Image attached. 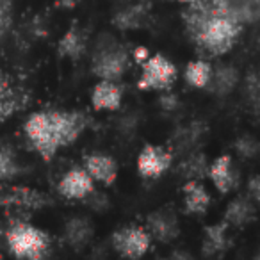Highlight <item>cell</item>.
Segmentation results:
<instances>
[{"instance_id":"1","label":"cell","mask_w":260,"mask_h":260,"mask_svg":"<svg viewBox=\"0 0 260 260\" xmlns=\"http://www.w3.org/2000/svg\"><path fill=\"white\" fill-rule=\"evenodd\" d=\"M86 128V116L70 111L34 112L25 121V134L43 159H52L59 148L70 146Z\"/></svg>"},{"instance_id":"2","label":"cell","mask_w":260,"mask_h":260,"mask_svg":"<svg viewBox=\"0 0 260 260\" xmlns=\"http://www.w3.org/2000/svg\"><path fill=\"white\" fill-rule=\"evenodd\" d=\"M187 22L192 38L210 55H223L232 50L241 34V22L216 2L205 4V0H198L191 4Z\"/></svg>"},{"instance_id":"3","label":"cell","mask_w":260,"mask_h":260,"mask_svg":"<svg viewBox=\"0 0 260 260\" xmlns=\"http://www.w3.org/2000/svg\"><path fill=\"white\" fill-rule=\"evenodd\" d=\"M128 52L111 36H102L93 55V73L102 80H118L128 68Z\"/></svg>"},{"instance_id":"4","label":"cell","mask_w":260,"mask_h":260,"mask_svg":"<svg viewBox=\"0 0 260 260\" xmlns=\"http://www.w3.org/2000/svg\"><path fill=\"white\" fill-rule=\"evenodd\" d=\"M9 249L18 258L40 260L48 255L50 239L40 228L27 223H16L8 232Z\"/></svg>"},{"instance_id":"5","label":"cell","mask_w":260,"mask_h":260,"mask_svg":"<svg viewBox=\"0 0 260 260\" xmlns=\"http://www.w3.org/2000/svg\"><path fill=\"white\" fill-rule=\"evenodd\" d=\"M177 79V68L162 55H153L145 59L143 73L139 79L141 89H170Z\"/></svg>"},{"instance_id":"6","label":"cell","mask_w":260,"mask_h":260,"mask_svg":"<svg viewBox=\"0 0 260 260\" xmlns=\"http://www.w3.org/2000/svg\"><path fill=\"white\" fill-rule=\"evenodd\" d=\"M150 234L146 228L126 226L112 235V246L121 256L126 258H141L150 249Z\"/></svg>"},{"instance_id":"7","label":"cell","mask_w":260,"mask_h":260,"mask_svg":"<svg viewBox=\"0 0 260 260\" xmlns=\"http://www.w3.org/2000/svg\"><path fill=\"white\" fill-rule=\"evenodd\" d=\"M29 102V94L22 86L9 77V73L0 72V123L20 112Z\"/></svg>"},{"instance_id":"8","label":"cell","mask_w":260,"mask_h":260,"mask_svg":"<svg viewBox=\"0 0 260 260\" xmlns=\"http://www.w3.org/2000/svg\"><path fill=\"white\" fill-rule=\"evenodd\" d=\"M146 232L155 241L171 242L178 237L180 226H178V219L175 216V212H171L170 209H162L148 216V219H146Z\"/></svg>"},{"instance_id":"9","label":"cell","mask_w":260,"mask_h":260,"mask_svg":"<svg viewBox=\"0 0 260 260\" xmlns=\"http://www.w3.org/2000/svg\"><path fill=\"white\" fill-rule=\"evenodd\" d=\"M171 166V153L166 152L160 146H146L138 157V170L143 177L155 178L160 177L164 171H168Z\"/></svg>"},{"instance_id":"10","label":"cell","mask_w":260,"mask_h":260,"mask_svg":"<svg viewBox=\"0 0 260 260\" xmlns=\"http://www.w3.org/2000/svg\"><path fill=\"white\" fill-rule=\"evenodd\" d=\"M47 202L48 198L29 187H2L0 185V205L4 207L34 210L47 205Z\"/></svg>"},{"instance_id":"11","label":"cell","mask_w":260,"mask_h":260,"mask_svg":"<svg viewBox=\"0 0 260 260\" xmlns=\"http://www.w3.org/2000/svg\"><path fill=\"white\" fill-rule=\"evenodd\" d=\"M59 191L68 200H84L94 191L93 178L87 175L84 168H73L62 177Z\"/></svg>"},{"instance_id":"12","label":"cell","mask_w":260,"mask_h":260,"mask_svg":"<svg viewBox=\"0 0 260 260\" xmlns=\"http://www.w3.org/2000/svg\"><path fill=\"white\" fill-rule=\"evenodd\" d=\"M84 170L87 171L93 182H100L104 185H112L118 177V166L114 159L104 153H91L84 159Z\"/></svg>"},{"instance_id":"13","label":"cell","mask_w":260,"mask_h":260,"mask_svg":"<svg viewBox=\"0 0 260 260\" xmlns=\"http://www.w3.org/2000/svg\"><path fill=\"white\" fill-rule=\"evenodd\" d=\"M123 89L116 80H102L94 86L91 104L96 111H116L121 105Z\"/></svg>"},{"instance_id":"14","label":"cell","mask_w":260,"mask_h":260,"mask_svg":"<svg viewBox=\"0 0 260 260\" xmlns=\"http://www.w3.org/2000/svg\"><path fill=\"white\" fill-rule=\"evenodd\" d=\"M209 177L219 192H223V194L224 192H230L237 185L239 180L237 171H235L234 164H232V157L223 155L214 160V164L209 168Z\"/></svg>"},{"instance_id":"15","label":"cell","mask_w":260,"mask_h":260,"mask_svg":"<svg viewBox=\"0 0 260 260\" xmlns=\"http://www.w3.org/2000/svg\"><path fill=\"white\" fill-rule=\"evenodd\" d=\"M184 205L187 214H203L210 205V194L198 180H187L184 187Z\"/></svg>"},{"instance_id":"16","label":"cell","mask_w":260,"mask_h":260,"mask_svg":"<svg viewBox=\"0 0 260 260\" xmlns=\"http://www.w3.org/2000/svg\"><path fill=\"white\" fill-rule=\"evenodd\" d=\"M93 237V224L86 217H73L64 226V241L72 248H84Z\"/></svg>"},{"instance_id":"17","label":"cell","mask_w":260,"mask_h":260,"mask_svg":"<svg viewBox=\"0 0 260 260\" xmlns=\"http://www.w3.org/2000/svg\"><path fill=\"white\" fill-rule=\"evenodd\" d=\"M255 217V202L249 196L246 198H237L228 205L224 212V223L234 224V226H244L251 223Z\"/></svg>"},{"instance_id":"18","label":"cell","mask_w":260,"mask_h":260,"mask_svg":"<svg viewBox=\"0 0 260 260\" xmlns=\"http://www.w3.org/2000/svg\"><path fill=\"white\" fill-rule=\"evenodd\" d=\"M239 82V72L234 68V66L228 64H221L219 68H216V72H212L210 75V80L207 86L212 87V91L219 96H224V94L232 93L235 89Z\"/></svg>"},{"instance_id":"19","label":"cell","mask_w":260,"mask_h":260,"mask_svg":"<svg viewBox=\"0 0 260 260\" xmlns=\"http://www.w3.org/2000/svg\"><path fill=\"white\" fill-rule=\"evenodd\" d=\"M214 2L241 23L251 22L256 18L258 0H214Z\"/></svg>"},{"instance_id":"20","label":"cell","mask_w":260,"mask_h":260,"mask_svg":"<svg viewBox=\"0 0 260 260\" xmlns=\"http://www.w3.org/2000/svg\"><path fill=\"white\" fill-rule=\"evenodd\" d=\"M226 228H228L226 223L207 226L205 239H203V253H205L207 256H217L226 249V246H228Z\"/></svg>"},{"instance_id":"21","label":"cell","mask_w":260,"mask_h":260,"mask_svg":"<svg viewBox=\"0 0 260 260\" xmlns=\"http://www.w3.org/2000/svg\"><path fill=\"white\" fill-rule=\"evenodd\" d=\"M86 52V36L79 27H72L59 41V54L70 59H80Z\"/></svg>"},{"instance_id":"22","label":"cell","mask_w":260,"mask_h":260,"mask_svg":"<svg viewBox=\"0 0 260 260\" xmlns=\"http://www.w3.org/2000/svg\"><path fill=\"white\" fill-rule=\"evenodd\" d=\"M178 173L184 180H200L209 173V166L203 153H191L185 160H182Z\"/></svg>"},{"instance_id":"23","label":"cell","mask_w":260,"mask_h":260,"mask_svg":"<svg viewBox=\"0 0 260 260\" xmlns=\"http://www.w3.org/2000/svg\"><path fill=\"white\" fill-rule=\"evenodd\" d=\"M146 20V9L145 6H132V8L123 9L114 18V25L121 30L139 29Z\"/></svg>"},{"instance_id":"24","label":"cell","mask_w":260,"mask_h":260,"mask_svg":"<svg viewBox=\"0 0 260 260\" xmlns=\"http://www.w3.org/2000/svg\"><path fill=\"white\" fill-rule=\"evenodd\" d=\"M212 75V66L207 61H194L185 68V82L192 87H207Z\"/></svg>"},{"instance_id":"25","label":"cell","mask_w":260,"mask_h":260,"mask_svg":"<svg viewBox=\"0 0 260 260\" xmlns=\"http://www.w3.org/2000/svg\"><path fill=\"white\" fill-rule=\"evenodd\" d=\"M202 132H203V126L200 123H192V125L185 126V128H182L178 132L177 138H175V145H177L178 150H189L192 145H196L200 141Z\"/></svg>"},{"instance_id":"26","label":"cell","mask_w":260,"mask_h":260,"mask_svg":"<svg viewBox=\"0 0 260 260\" xmlns=\"http://www.w3.org/2000/svg\"><path fill=\"white\" fill-rule=\"evenodd\" d=\"M20 168L16 164V159L11 150L2 148L0 150V180H11L18 175Z\"/></svg>"},{"instance_id":"27","label":"cell","mask_w":260,"mask_h":260,"mask_svg":"<svg viewBox=\"0 0 260 260\" xmlns=\"http://www.w3.org/2000/svg\"><path fill=\"white\" fill-rule=\"evenodd\" d=\"M235 150L241 157H246V159H251V157L256 155L258 152V143L251 138V136H242V138L237 139L235 143Z\"/></svg>"},{"instance_id":"28","label":"cell","mask_w":260,"mask_h":260,"mask_svg":"<svg viewBox=\"0 0 260 260\" xmlns=\"http://www.w3.org/2000/svg\"><path fill=\"white\" fill-rule=\"evenodd\" d=\"M246 93L249 94V100L253 102V105H256V102H258V79L255 73H251L249 79L246 80Z\"/></svg>"},{"instance_id":"29","label":"cell","mask_w":260,"mask_h":260,"mask_svg":"<svg viewBox=\"0 0 260 260\" xmlns=\"http://www.w3.org/2000/svg\"><path fill=\"white\" fill-rule=\"evenodd\" d=\"M258 189H260L258 177H253L251 180H249V184H248V194H249V198H251L255 203L258 202V198H260V192H258Z\"/></svg>"},{"instance_id":"30","label":"cell","mask_w":260,"mask_h":260,"mask_svg":"<svg viewBox=\"0 0 260 260\" xmlns=\"http://www.w3.org/2000/svg\"><path fill=\"white\" fill-rule=\"evenodd\" d=\"M177 2H184V4H194L198 0H177Z\"/></svg>"}]
</instances>
